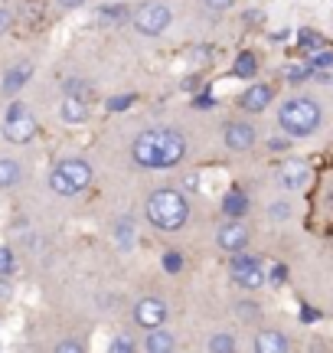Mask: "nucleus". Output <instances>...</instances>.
<instances>
[{
    "label": "nucleus",
    "instance_id": "nucleus-1",
    "mask_svg": "<svg viewBox=\"0 0 333 353\" xmlns=\"http://www.w3.org/2000/svg\"><path fill=\"white\" fill-rule=\"evenodd\" d=\"M186 154H190L186 134L166 125L144 128L141 134L131 141V157L144 170H170V167H180L186 161Z\"/></svg>",
    "mask_w": 333,
    "mask_h": 353
},
{
    "label": "nucleus",
    "instance_id": "nucleus-2",
    "mask_svg": "<svg viewBox=\"0 0 333 353\" xmlns=\"http://www.w3.org/2000/svg\"><path fill=\"white\" fill-rule=\"evenodd\" d=\"M144 216L157 232H180L190 223V200L177 187H157L144 200Z\"/></svg>",
    "mask_w": 333,
    "mask_h": 353
},
{
    "label": "nucleus",
    "instance_id": "nucleus-3",
    "mask_svg": "<svg viewBox=\"0 0 333 353\" xmlns=\"http://www.w3.org/2000/svg\"><path fill=\"white\" fill-rule=\"evenodd\" d=\"M323 125V108L310 95H291L278 108V128L288 138H314Z\"/></svg>",
    "mask_w": 333,
    "mask_h": 353
},
{
    "label": "nucleus",
    "instance_id": "nucleus-4",
    "mask_svg": "<svg viewBox=\"0 0 333 353\" xmlns=\"http://www.w3.org/2000/svg\"><path fill=\"white\" fill-rule=\"evenodd\" d=\"M92 176H95V170H92L89 161L65 157L50 170V190L56 196H78L92 187Z\"/></svg>",
    "mask_w": 333,
    "mask_h": 353
},
{
    "label": "nucleus",
    "instance_id": "nucleus-5",
    "mask_svg": "<svg viewBox=\"0 0 333 353\" xmlns=\"http://www.w3.org/2000/svg\"><path fill=\"white\" fill-rule=\"evenodd\" d=\"M170 23H173V7L164 0H147V3L131 10V26L141 37H160L170 30Z\"/></svg>",
    "mask_w": 333,
    "mask_h": 353
},
{
    "label": "nucleus",
    "instance_id": "nucleus-6",
    "mask_svg": "<svg viewBox=\"0 0 333 353\" xmlns=\"http://www.w3.org/2000/svg\"><path fill=\"white\" fill-rule=\"evenodd\" d=\"M229 275H232V281L245 291H258V288L268 285V275H265L261 259H258V255H248L245 249L229 255Z\"/></svg>",
    "mask_w": 333,
    "mask_h": 353
},
{
    "label": "nucleus",
    "instance_id": "nucleus-7",
    "mask_svg": "<svg viewBox=\"0 0 333 353\" xmlns=\"http://www.w3.org/2000/svg\"><path fill=\"white\" fill-rule=\"evenodd\" d=\"M36 131H39L36 114L30 112L23 101H13L7 118H3V138L10 141V144H30V141L36 138Z\"/></svg>",
    "mask_w": 333,
    "mask_h": 353
},
{
    "label": "nucleus",
    "instance_id": "nucleus-8",
    "mask_svg": "<svg viewBox=\"0 0 333 353\" xmlns=\"http://www.w3.org/2000/svg\"><path fill=\"white\" fill-rule=\"evenodd\" d=\"M248 242H252V229L245 226L239 216H226V223L216 229L219 252L235 255V252H242V249H248Z\"/></svg>",
    "mask_w": 333,
    "mask_h": 353
},
{
    "label": "nucleus",
    "instance_id": "nucleus-9",
    "mask_svg": "<svg viewBox=\"0 0 333 353\" xmlns=\"http://www.w3.org/2000/svg\"><path fill=\"white\" fill-rule=\"evenodd\" d=\"M166 317H170V304H166L160 294H144L141 301L134 304V321H138V327H144V330L164 327Z\"/></svg>",
    "mask_w": 333,
    "mask_h": 353
},
{
    "label": "nucleus",
    "instance_id": "nucleus-10",
    "mask_svg": "<svg viewBox=\"0 0 333 353\" xmlns=\"http://www.w3.org/2000/svg\"><path fill=\"white\" fill-rule=\"evenodd\" d=\"M222 144L232 154H248L258 144V128L252 121H229L222 128Z\"/></svg>",
    "mask_w": 333,
    "mask_h": 353
},
{
    "label": "nucleus",
    "instance_id": "nucleus-11",
    "mask_svg": "<svg viewBox=\"0 0 333 353\" xmlns=\"http://www.w3.org/2000/svg\"><path fill=\"white\" fill-rule=\"evenodd\" d=\"M310 164L308 161H301V157H288V161H281V167L275 170V180H278V187L281 190H291V193H297V190H304L310 183Z\"/></svg>",
    "mask_w": 333,
    "mask_h": 353
},
{
    "label": "nucleus",
    "instance_id": "nucleus-12",
    "mask_svg": "<svg viewBox=\"0 0 333 353\" xmlns=\"http://www.w3.org/2000/svg\"><path fill=\"white\" fill-rule=\"evenodd\" d=\"M271 101H275V88H271L268 82H255V79H252V85L239 95V108H242V112H252V114H261Z\"/></svg>",
    "mask_w": 333,
    "mask_h": 353
},
{
    "label": "nucleus",
    "instance_id": "nucleus-13",
    "mask_svg": "<svg viewBox=\"0 0 333 353\" xmlns=\"http://www.w3.org/2000/svg\"><path fill=\"white\" fill-rule=\"evenodd\" d=\"M89 99H78V95H69L65 92V99L59 101V118H63L65 125H85L89 121Z\"/></svg>",
    "mask_w": 333,
    "mask_h": 353
},
{
    "label": "nucleus",
    "instance_id": "nucleus-14",
    "mask_svg": "<svg viewBox=\"0 0 333 353\" xmlns=\"http://www.w3.org/2000/svg\"><path fill=\"white\" fill-rule=\"evenodd\" d=\"M255 350L258 353H284V350H291V341H288V334H281V330L261 327L255 334Z\"/></svg>",
    "mask_w": 333,
    "mask_h": 353
},
{
    "label": "nucleus",
    "instance_id": "nucleus-15",
    "mask_svg": "<svg viewBox=\"0 0 333 353\" xmlns=\"http://www.w3.org/2000/svg\"><path fill=\"white\" fill-rule=\"evenodd\" d=\"M177 347H180L177 337H173L170 330H164V327H151L147 330V341L141 343L144 353H173Z\"/></svg>",
    "mask_w": 333,
    "mask_h": 353
},
{
    "label": "nucleus",
    "instance_id": "nucleus-16",
    "mask_svg": "<svg viewBox=\"0 0 333 353\" xmlns=\"http://www.w3.org/2000/svg\"><path fill=\"white\" fill-rule=\"evenodd\" d=\"M33 79V63H17L7 69V76H3V82H0V88H3V95H17L20 88L26 85Z\"/></svg>",
    "mask_w": 333,
    "mask_h": 353
},
{
    "label": "nucleus",
    "instance_id": "nucleus-17",
    "mask_svg": "<svg viewBox=\"0 0 333 353\" xmlns=\"http://www.w3.org/2000/svg\"><path fill=\"white\" fill-rule=\"evenodd\" d=\"M23 180V164L17 157H0V190H13Z\"/></svg>",
    "mask_w": 333,
    "mask_h": 353
},
{
    "label": "nucleus",
    "instance_id": "nucleus-18",
    "mask_svg": "<svg viewBox=\"0 0 333 353\" xmlns=\"http://www.w3.org/2000/svg\"><path fill=\"white\" fill-rule=\"evenodd\" d=\"M232 76L255 79L258 76V56L255 52H239V56H235V65H232Z\"/></svg>",
    "mask_w": 333,
    "mask_h": 353
},
{
    "label": "nucleus",
    "instance_id": "nucleus-19",
    "mask_svg": "<svg viewBox=\"0 0 333 353\" xmlns=\"http://www.w3.org/2000/svg\"><path fill=\"white\" fill-rule=\"evenodd\" d=\"M222 213H226V216H239V219L248 213V200H245L242 190H229V193H226V200H222Z\"/></svg>",
    "mask_w": 333,
    "mask_h": 353
},
{
    "label": "nucleus",
    "instance_id": "nucleus-20",
    "mask_svg": "<svg viewBox=\"0 0 333 353\" xmlns=\"http://www.w3.org/2000/svg\"><path fill=\"white\" fill-rule=\"evenodd\" d=\"M239 347V341H235V334H229V330H219V334H213L209 337V343H206V350L209 353H232Z\"/></svg>",
    "mask_w": 333,
    "mask_h": 353
},
{
    "label": "nucleus",
    "instance_id": "nucleus-21",
    "mask_svg": "<svg viewBox=\"0 0 333 353\" xmlns=\"http://www.w3.org/2000/svg\"><path fill=\"white\" fill-rule=\"evenodd\" d=\"M108 350L111 353H138L141 350V343H134V337H128V334H118L115 341L108 343Z\"/></svg>",
    "mask_w": 333,
    "mask_h": 353
},
{
    "label": "nucleus",
    "instance_id": "nucleus-22",
    "mask_svg": "<svg viewBox=\"0 0 333 353\" xmlns=\"http://www.w3.org/2000/svg\"><path fill=\"white\" fill-rule=\"evenodd\" d=\"M308 69H310V72H317V69H333V52L317 50V52H314V56L308 59Z\"/></svg>",
    "mask_w": 333,
    "mask_h": 353
},
{
    "label": "nucleus",
    "instance_id": "nucleus-23",
    "mask_svg": "<svg viewBox=\"0 0 333 353\" xmlns=\"http://www.w3.org/2000/svg\"><path fill=\"white\" fill-rule=\"evenodd\" d=\"M13 268H17V255H13V249L0 245V278H10Z\"/></svg>",
    "mask_w": 333,
    "mask_h": 353
},
{
    "label": "nucleus",
    "instance_id": "nucleus-24",
    "mask_svg": "<svg viewBox=\"0 0 333 353\" xmlns=\"http://www.w3.org/2000/svg\"><path fill=\"white\" fill-rule=\"evenodd\" d=\"M268 216H271V219H291V203H288V200H275L268 206Z\"/></svg>",
    "mask_w": 333,
    "mask_h": 353
},
{
    "label": "nucleus",
    "instance_id": "nucleus-25",
    "mask_svg": "<svg viewBox=\"0 0 333 353\" xmlns=\"http://www.w3.org/2000/svg\"><path fill=\"white\" fill-rule=\"evenodd\" d=\"M98 17H105V20H125V17H128V20H131V10H128V7H102V10H98Z\"/></svg>",
    "mask_w": 333,
    "mask_h": 353
},
{
    "label": "nucleus",
    "instance_id": "nucleus-26",
    "mask_svg": "<svg viewBox=\"0 0 333 353\" xmlns=\"http://www.w3.org/2000/svg\"><path fill=\"white\" fill-rule=\"evenodd\" d=\"M85 350V343L76 341V337H69V341H59L56 343V353H82Z\"/></svg>",
    "mask_w": 333,
    "mask_h": 353
},
{
    "label": "nucleus",
    "instance_id": "nucleus-27",
    "mask_svg": "<svg viewBox=\"0 0 333 353\" xmlns=\"http://www.w3.org/2000/svg\"><path fill=\"white\" fill-rule=\"evenodd\" d=\"M131 239H134V223H131V219H121V223H118V242H128L131 245Z\"/></svg>",
    "mask_w": 333,
    "mask_h": 353
},
{
    "label": "nucleus",
    "instance_id": "nucleus-28",
    "mask_svg": "<svg viewBox=\"0 0 333 353\" xmlns=\"http://www.w3.org/2000/svg\"><path fill=\"white\" fill-rule=\"evenodd\" d=\"M203 7L206 10H213V13H226L235 7V0H203Z\"/></svg>",
    "mask_w": 333,
    "mask_h": 353
},
{
    "label": "nucleus",
    "instance_id": "nucleus-29",
    "mask_svg": "<svg viewBox=\"0 0 333 353\" xmlns=\"http://www.w3.org/2000/svg\"><path fill=\"white\" fill-rule=\"evenodd\" d=\"M301 46H304V50H323V39L317 37V33H301Z\"/></svg>",
    "mask_w": 333,
    "mask_h": 353
},
{
    "label": "nucleus",
    "instance_id": "nucleus-30",
    "mask_svg": "<svg viewBox=\"0 0 333 353\" xmlns=\"http://www.w3.org/2000/svg\"><path fill=\"white\" fill-rule=\"evenodd\" d=\"M164 268H166V272H180V268H183V259H180V252H173V249H170V252L164 255Z\"/></svg>",
    "mask_w": 333,
    "mask_h": 353
},
{
    "label": "nucleus",
    "instance_id": "nucleus-31",
    "mask_svg": "<svg viewBox=\"0 0 333 353\" xmlns=\"http://www.w3.org/2000/svg\"><path fill=\"white\" fill-rule=\"evenodd\" d=\"M13 26V10H7V7H0V37H7Z\"/></svg>",
    "mask_w": 333,
    "mask_h": 353
},
{
    "label": "nucleus",
    "instance_id": "nucleus-32",
    "mask_svg": "<svg viewBox=\"0 0 333 353\" xmlns=\"http://www.w3.org/2000/svg\"><path fill=\"white\" fill-rule=\"evenodd\" d=\"M239 311H242V317H248V321L261 314V307H258V304H252V301H239Z\"/></svg>",
    "mask_w": 333,
    "mask_h": 353
},
{
    "label": "nucleus",
    "instance_id": "nucleus-33",
    "mask_svg": "<svg viewBox=\"0 0 333 353\" xmlns=\"http://www.w3.org/2000/svg\"><path fill=\"white\" fill-rule=\"evenodd\" d=\"M268 281L271 285H284V281H288V268H281V265H278V268H271Z\"/></svg>",
    "mask_w": 333,
    "mask_h": 353
},
{
    "label": "nucleus",
    "instance_id": "nucleus-34",
    "mask_svg": "<svg viewBox=\"0 0 333 353\" xmlns=\"http://www.w3.org/2000/svg\"><path fill=\"white\" fill-rule=\"evenodd\" d=\"M268 148H271L275 154H278V151H288L291 144H288V138H281V141H278V138H271V141H268Z\"/></svg>",
    "mask_w": 333,
    "mask_h": 353
},
{
    "label": "nucleus",
    "instance_id": "nucleus-35",
    "mask_svg": "<svg viewBox=\"0 0 333 353\" xmlns=\"http://www.w3.org/2000/svg\"><path fill=\"white\" fill-rule=\"evenodd\" d=\"M63 10H78V7H85V0H56Z\"/></svg>",
    "mask_w": 333,
    "mask_h": 353
}]
</instances>
